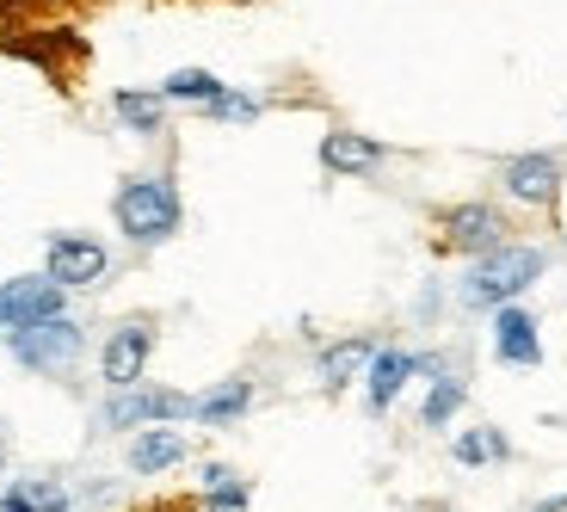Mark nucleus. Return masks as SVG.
Here are the masks:
<instances>
[{"label": "nucleus", "mask_w": 567, "mask_h": 512, "mask_svg": "<svg viewBox=\"0 0 567 512\" xmlns=\"http://www.w3.org/2000/svg\"><path fill=\"white\" fill-rule=\"evenodd\" d=\"M543 272H549V254H543V247L506 242L487 259H468V272L456 278V303H463L468 315H494V309H506V303L525 297Z\"/></svg>", "instance_id": "nucleus-1"}, {"label": "nucleus", "mask_w": 567, "mask_h": 512, "mask_svg": "<svg viewBox=\"0 0 567 512\" xmlns=\"http://www.w3.org/2000/svg\"><path fill=\"white\" fill-rule=\"evenodd\" d=\"M112 216H117V235H124L130 247L173 242L179 223H185L179 185H173L167 173H130V180L112 192Z\"/></svg>", "instance_id": "nucleus-2"}, {"label": "nucleus", "mask_w": 567, "mask_h": 512, "mask_svg": "<svg viewBox=\"0 0 567 512\" xmlns=\"http://www.w3.org/2000/svg\"><path fill=\"white\" fill-rule=\"evenodd\" d=\"M7 352H13V365H25L31 377H62V370H74V358L86 352V328L74 315H56V321H43V328L7 334Z\"/></svg>", "instance_id": "nucleus-3"}, {"label": "nucleus", "mask_w": 567, "mask_h": 512, "mask_svg": "<svg viewBox=\"0 0 567 512\" xmlns=\"http://www.w3.org/2000/svg\"><path fill=\"white\" fill-rule=\"evenodd\" d=\"M179 420H192V396L161 389V383L117 389V396L100 408V427L105 432H148V427H179Z\"/></svg>", "instance_id": "nucleus-4"}, {"label": "nucleus", "mask_w": 567, "mask_h": 512, "mask_svg": "<svg viewBox=\"0 0 567 512\" xmlns=\"http://www.w3.org/2000/svg\"><path fill=\"white\" fill-rule=\"evenodd\" d=\"M155 321L148 315H130V321H117L112 334H105V346H100V377H105V389H136V383H148V358H155Z\"/></svg>", "instance_id": "nucleus-5"}, {"label": "nucleus", "mask_w": 567, "mask_h": 512, "mask_svg": "<svg viewBox=\"0 0 567 512\" xmlns=\"http://www.w3.org/2000/svg\"><path fill=\"white\" fill-rule=\"evenodd\" d=\"M439 242L451 247V254H463V259H487L494 247L512 242V223L494 211V204L463 198V204H451V211H439Z\"/></svg>", "instance_id": "nucleus-6"}, {"label": "nucleus", "mask_w": 567, "mask_h": 512, "mask_svg": "<svg viewBox=\"0 0 567 512\" xmlns=\"http://www.w3.org/2000/svg\"><path fill=\"white\" fill-rule=\"evenodd\" d=\"M69 315V290L50 285L43 272H25V278H7L0 285V334H25V328H43Z\"/></svg>", "instance_id": "nucleus-7"}, {"label": "nucleus", "mask_w": 567, "mask_h": 512, "mask_svg": "<svg viewBox=\"0 0 567 512\" xmlns=\"http://www.w3.org/2000/svg\"><path fill=\"white\" fill-rule=\"evenodd\" d=\"M105 272H112V254L93 235H50V247H43V278L62 290L105 285Z\"/></svg>", "instance_id": "nucleus-8"}, {"label": "nucleus", "mask_w": 567, "mask_h": 512, "mask_svg": "<svg viewBox=\"0 0 567 512\" xmlns=\"http://www.w3.org/2000/svg\"><path fill=\"white\" fill-rule=\"evenodd\" d=\"M561 155L549 149H525V155H506L499 161V185H506L512 204H530V211H549L561 198Z\"/></svg>", "instance_id": "nucleus-9"}, {"label": "nucleus", "mask_w": 567, "mask_h": 512, "mask_svg": "<svg viewBox=\"0 0 567 512\" xmlns=\"http://www.w3.org/2000/svg\"><path fill=\"white\" fill-rule=\"evenodd\" d=\"M413 377H420V352H408V346H377V358H370V370H364V408L389 413Z\"/></svg>", "instance_id": "nucleus-10"}, {"label": "nucleus", "mask_w": 567, "mask_h": 512, "mask_svg": "<svg viewBox=\"0 0 567 512\" xmlns=\"http://www.w3.org/2000/svg\"><path fill=\"white\" fill-rule=\"evenodd\" d=\"M494 358L499 365H543V334H537V315L525 309V303H506V309H494Z\"/></svg>", "instance_id": "nucleus-11"}, {"label": "nucleus", "mask_w": 567, "mask_h": 512, "mask_svg": "<svg viewBox=\"0 0 567 512\" xmlns=\"http://www.w3.org/2000/svg\"><path fill=\"white\" fill-rule=\"evenodd\" d=\"M389 149L377 143V136H364V130H327L321 136V167L333 173V180H358V173L383 167Z\"/></svg>", "instance_id": "nucleus-12"}, {"label": "nucleus", "mask_w": 567, "mask_h": 512, "mask_svg": "<svg viewBox=\"0 0 567 512\" xmlns=\"http://www.w3.org/2000/svg\"><path fill=\"white\" fill-rule=\"evenodd\" d=\"M254 377H223V383H210L204 396H192V420L198 427H235V420H247V408H254Z\"/></svg>", "instance_id": "nucleus-13"}, {"label": "nucleus", "mask_w": 567, "mask_h": 512, "mask_svg": "<svg viewBox=\"0 0 567 512\" xmlns=\"http://www.w3.org/2000/svg\"><path fill=\"white\" fill-rule=\"evenodd\" d=\"M0 512H74V494L62 475H13L0 482Z\"/></svg>", "instance_id": "nucleus-14"}, {"label": "nucleus", "mask_w": 567, "mask_h": 512, "mask_svg": "<svg viewBox=\"0 0 567 512\" xmlns=\"http://www.w3.org/2000/svg\"><path fill=\"white\" fill-rule=\"evenodd\" d=\"M185 451H192V444H185L179 427H148V432L130 439V475H167L185 463Z\"/></svg>", "instance_id": "nucleus-15"}, {"label": "nucleus", "mask_w": 567, "mask_h": 512, "mask_svg": "<svg viewBox=\"0 0 567 512\" xmlns=\"http://www.w3.org/2000/svg\"><path fill=\"white\" fill-rule=\"evenodd\" d=\"M370 358H377V340H370V334H352V340H333V346H321V389L327 396H340L346 383H358V377H364L370 370Z\"/></svg>", "instance_id": "nucleus-16"}, {"label": "nucleus", "mask_w": 567, "mask_h": 512, "mask_svg": "<svg viewBox=\"0 0 567 512\" xmlns=\"http://www.w3.org/2000/svg\"><path fill=\"white\" fill-rule=\"evenodd\" d=\"M112 112H117V124L136 130V136H161V130H167V100H161V93H142V86H117Z\"/></svg>", "instance_id": "nucleus-17"}, {"label": "nucleus", "mask_w": 567, "mask_h": 512, "mask_svg": "<svg viewBox=\"0 0 567 512\" xmlns=\"http://www.w3.org/2000/svg\"><path fill=\"white\" fill-rule=\"evenodd\" d=\"M204 512H247L254 488H247L241 470H228V463H204Z\"/></svg>", "instance_id": "nucleus-18"}, {"label": "nucleus", "mask_w": 567, "mask_h": 512, "mask_svg": "<svg viewBox=\"0 0 567 512\" xmlns=\"http://www.w3.org/2000/svg\"><path fill=\"white\" fill-rule=\"evenodd\" d=\"M463 401H468V383L456 377V370H444V377H432V389H425V401H420V427H432V432H444L463 413Z\"/></svg>", "instance_id": "nucleus-19"}, {"label": "nucleus", "mask_w": 567, "mask_h": 512, "mask_svg": "<svg viewBox=\"0 0 567 512\" xmlns=\"http://www.w3.org/2000/svg\"><path fill=\"white\" fill-rule=\"evenodd\" d=\"M451 451H456L463 470H487V463H506V457H512V439L499 427H463Z\"/></svg>", "instance_id": "nucleus-20"}, {"label": "nucleus", "mask_w": 567, "mask_h": 512, "mask_svg": "<svg viewBox=\"0 0 567 512\" xmlns=\"http://www.w3.org/2000/svg\"><path fill=\"white\" fill-rule=\"evenodd\" d=\"M155 93L167 105H210V100H223V93H228V81H216L210 69H173Z\"/></svg>", "instance_id": "nucleus-21"}, {"label": "nucleus", "mask_w": 567, "mask_h": 512, "mask_svg": "<svg viewBox=\"0 0 567 512\" xmlns=\"http://www.w3.org/2000/svg\"><path fill=\"white\" fill-rule=\"evenodd\" d=\"M259 112H266V105H259L254 93H235V86H228L223 100H210V105H204V117H216V124H254Z\"/></svg>", "instance_id": "nucleus-22"}, {"label": "nucleus", "mask_w": 567, "mask_h": 512, "mask_svg": "<svg viewBox=\"0 0 567 512\" xmlns=\"http://www.w3.org/2000/svg\"><path fill=\"white\" fill-rule=\"evenodd\" d=\"M537 512H567V494H549V500H543Z\"/></svg>", "instance_id": "nucleus-23"}, {"label": "nucleus", "mask_w": 567, "mask_h": 512, "mask_svg": "<svg viewBox=\"0 0 567 512\" xmlns=\"http://www.w3.org/2000/svg\"><path fill=\"white\" fill-rule=\"evenodd\" d=\"M0 475H7V420H0Z\"/></svg>", "instance_id": "nucleus-24"}, {"label": "nucleus", "mask_w": 567, "mask_h": 512, "mask_svg": "<svg viewBox=\"0 0 567 512\" xmlns=\"http://www.w3.org/2000/svg\"><path fill=\"white\" fill-rule=\"evenodd\" d=\"M0 346H7V334H0Z\"/></svg>", "instance_id": "nucleus-25"}]
</instances>
